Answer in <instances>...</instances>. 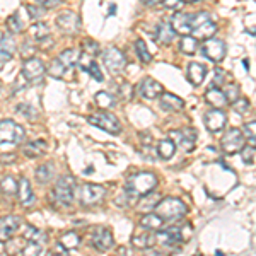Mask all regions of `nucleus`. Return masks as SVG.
Segmentation results:
<instances>
[{
  "label": "nucleus",
  "mask_w": 256,
  "mask_h": 256,
  "mask_svg": "<svg viewBox=\"0 0 256 256\" xmlns=\"http://www.w3.org/2000/svg\"><path fill=\"white\" fill-rule=\"evenodd\" d=\"M160 4H164V7H168V9H183V0H162Z\"/></svg>",
  "instance_id": "52"
},
{
  "label": "nucleus",
  "mask_w": 256,
  "mask_h": 256,
  "mask_svg": "<svg viewBox=\"0 0 256 256\" xmlns=\"http://www.w3.org/2000/svg\"><path fill=\"white\" fill-rule=\"evenodd\" d=\"M132 244H134V248H137V250H148V248H152L156 244V234L152 232V230L144 229L142 232L134 234Z\"/></svg>",
  "instance_id": "23"
},
{
  "label": "nucleus",
  "mask_w": 256,
  "mask_h": 256,
  "mask_svg": "<svg viewBox=\"0 0 256 256\" xmlns=\"http://www.w3.org/2000/svg\"><path fill=\"white\" fill-rule=\"evenodd\" d=\"M164 224H166V222H164L162 218L154 212V210L146 214V216L140 218V227H142V229H147V230H152V232L159 230Z\"/></svg>",
  "instance_id": "26"
},
{
  "label": "nucleus",
  "mask_w": 256,
  "mask_h": 256,
  "mask_svg": "<svg viewBox=\"0 0 256 256\" xmlns=\"http://www.w3.org/2000/svg\"><path fill=\"white\" fill-rule=\"evenodd\" d=\"M158 186V176L152 172H135L126 180L125 193L130 198L146 196L152 193Z\"/></svg>",
  "instance_id": "1"
},
{
  "label": "nucleus",
  "mask_w": 256,
  "mask_h": 256,
  "mask_svg": "<svg viewBox=\"0 0 256 256\" xmlns=\"http://www.w3.org/2000/svg\"><path fill=\"white\" fill-rule=\"evenodd\" d=\"M74 190H76V178L65 174L62 176L53 186V196L62 207H68L74 202Z\"/></svg>",
  "instance_id": "4"
},
{
  "label": "nucleus",
  "mask_w": 256,
  "mask_h": 256,
  "mask_svg": "<svg viewBox=\"0 0 256 256\" xmlns=\"http://www.w3.org/2000/svg\"><path fill=\"white\" fill-rule=\"evenodd\" d=\"M16 159H18V156H16V154L0 156V162H2V164H12V162H16Z\"/></svg>",
  "instance_id": "55"
},
{
  "label": "nucleus",
  "mask_w": 256,
  "mask_h": 256,
  "mask_svg": "<svg viewBox=\"0 0 256 256\" xmlns=\"http://www.w3.org/2000/svg\"><path fill=\"white\" fill-rule=\"evenodd\" d=\"M18 196H19V204L22 205V207H31V205H34V193H32V188H31V183L28 178H20L19 183H18Z\"/></svg>",
  "instance_id": "18"
},
{
  "label": "nucleus",
  "mask_w": 256,
  "mask_h": 256,
  "mask_svg": "<svg viewBox=\"0 0 256 256\" xmlns=\"http://www.w3.org/2000/svg\"><path fill=\"white\" fill-rule=\"evenodd\" d=\"M19 216H6L0 218V242H7L9 239L18 232L20 226Z\"/></svg>",
  "instance_id": "16"
},
{
  "label": "nucleus",
  "mask_w": 256,
  "mask_h": 256,
  "mask_svg": "<svg viewBox=\"0 0 256 256\" xmlns=\"http://www.w3.org/2000/svg\"><path fill=\"white\" fill-rule=\"evenodd\" d=\"M205 74H207V67L204 64H198V62H192L188 65V80L193 86H202L205 80Z\"/></svg>",
  "instance_id": "25"
},
{
  "label": "nucleus",
  "mask_w": 256,
  "mask_h": 256,
  "mask_svg": "<svg viewBox=\"0 0 256 256\" xmlns=\"http://www.w3.org/2000/svg\"><path fill=\"white\" fill-rule=\"evenodd\" d=\"M159 104L164 111H169V113H176V111H181L184 108V101L181 98L174 96L171 92H162L159 96Z\"/></svg>",
  "instance_id": "20"
},
{
  "label": "nucleus",
  "mask_w": 256,
  "mask_h": 256,
  "mask_svg": "<svg viewBox=\"0 0 256 256\" xmlns=\"http://www.w3.org/2000/svg\"><path fill=\"white\" fill-rule=\"evenodd\" d=\"M44 72H46V68H44V64L40 58L31 56V58L24 60L22 77L26 79V82H30V84H40L44 77Z\"/></svg>",
  "instance_id": "6"
},
{
  "label": "nucleus",
  "mask_w": 256,
  "mask_h": 256,
  "mask_svg": "<svg viewBox=\"0 0 256 256\" xmlns=\"http://www.w3.org/2000/svg\"><path fill=\"white\" fill-rule=\"evenodd\" d=\"M202 53H204V56H207L208 60L218 64V62H222L226 58L227 46L222 40L208 38V40H205L204 44H202Z\"/></svg>",
  "instance_id": "9"
},
{
  "label": "nucleus",
  "mask_w": 256,
  "mask_h": 256,
  "mask_svg": "<svg viewBox=\"0 0 256 256\" xmlns=\"http://www.w3.org/2000/svg\"><path fill=\"white\" fill-rule=\"evenodd\" d=\"M180 50L184 55H195L198 50V41L190 34H183V38L180 41Z\"/></svg>",
  "instance_id": "37"
},
{
  "label": "nucleus",
  "mask_w": 256,
  "mask_h": 256,
  "mask_svg": "<svg viewBox=\"0 0 256 256\" xmlns=\"http://www.w3.org/2000/svg\"><path fill=\"white\" fill-rule=\"evenodd\" d=\"M36 2H38L40 6L43 7V9H52V7L58 6L62 0H36Z\"/></svg>",
  "instance_id": "54"
},
{
  "label": "nucleus",
  "mask_w": 256,
  "mask_h": 256,
  "mask_svg": "<svg viewBox=\"0 0 256 256\" xmlns=\"http://www.w3.org/2000/svg\"><path fill=\"white\" fill-rule=\"evenodd\" d=\"M154 212L158 214L164 222H176L186 216L188 207L180 198H162L154 207Z\"/></svg>",
  "instance_id": "2"
},
{
  "label": "nucleus",
  "mask_w": 256,
  "mask_h": 256,
  "mask_svg": "<svg viewBox=\"0 0 256 256\" xmlns=\"http://www.w3.org/2000/svg\"><path fill=\"white\" fill-rule=\"evenodd\" d=\"M220 147L229 156L238 154L244 147V135H242V132L239 128H230L229 132H226L220 140Z\"/></svg>",
  "instance_id": "7"
},
{
  "label": "nucleus",
  "mask_w": 256,
  "mask_h": 256,
  "mask_svg": "<svg viewBox=\"0 0 256 256\" xmlns=\"http://www.w3.org/2000/svg\"><path fill=\"white\" fill-rule=\"evenodd\" d=\"M0 192H4L6 195H14L18 192V181L12 176H6L0 181Z\"/></svg>",
  "instance_id": "39"
},
{
  "label": "nucleus",
  "mask_w": 256,
  "mask_h": 256,
  "mask_svg": "<svg viewBox=\"0 0 256 256\" xmlns=\"http://www.w3.org/2000/svg\"><path fill=\"white\" fill-rule=\"evenodd\" d=\"M224 80H226V74L222 72L220 68H216V72H214V79H212V88H222Z\"/></svg>",
  "instance_id": "49"
},
{
  "label": "nucleus",
  "mask_w": 256,
  "mask_h": 256,
  "mask_svg": "<svg viewBox=\"0 0 256 256\" xmlns=\"http://www.w3.org/2000/svg\"><path fill=\"white\" fill-rule=\"evenodd\" d=\"M171 26L176 32L190 34V32H192V28H193V14H183V12H178L171 20Z\"/></svg>",
  "instance_id": "21"
},
{
  "label": "nucleus",
  "mask_w": 256,
  "mask_h": 256,
  "mask_svg": "<svg viewBox=\"0 0 256 256\" xmlns=\"http://www.w3.org/2000/svg\"><path fill=\"white\" fill-rule=\"evenodd\" d=\"M22 254H41L43 253V246L38 244V242H32V241H28V244L20 250Z\"/></svg>",
  "instance_id": "46"
},
{
  "label": "nucleus",
  "mask_w": 256,
  "mask_h": 256,
  "mask_svg": "<svg viewBox=\"0 0 256 256\" xmlns=\"http://www.w3.org/2000/svg\"><path fill=\"white\" fill-rule=\"evenodd\" d=\"M19 111V113H24L28 118H31V116H36L38 114V111H36L34 108H31V104H19L18 108H16Z\"/></svg>",
  "instance_id": "51"
},
{
  "label": "nucleus",
  "mask_w": 256,
  "mask_h": 256,
  "mask_svg": "<svg viewBox=\"0 0 256 256\" xmlns=\"http://www.w3.org/2000/svg\"><path fill=\"white\" fill-rule=\"evenodd\" d=\"M156 232H158L156 234V242H160L162 246H174V244H181V242L184 241L183 229H181L180 226L168 227V229L160 227Z\"/></svg>",
  "instance_id": "12"
},
{
  "label": "nucleus",
  "mask_w": 256,
  "mask_h": 256,
  "mask_svg": "<svg viewBox=\"0 0 256 256\" xmlns=\"http://www.w3.org/2000/svg\"><path fill=\"white\" fill-rule=\"evenodd\" d=\"M60 246L64 248L65 251L68 250H76V248L80 246V238L77 232H74V230H70V232H65L64 236L60 238Z\"/></svg>",
  "instance_id": "35"
},
{
  "label": "nucleus",
  "mask_w": 256,
  "mask_h": 256,
  "mask_svg": "<svg viewBox=\"0 0 256 256\" xmlns=\"http://www.w3.org/2000/svg\"><path fill=\"white\" fill-rule=\"evenodd\" d=\"M84 48H86V55H89V56H96L99 53V44L92 40H86Z\"/></svg>",
  "instance_id": "48"
},
{
  "label": "nucleus",
  "mask_w": 256,
  "mask_h": 256,
  "mask_svg": "<svg viewBox=\"0 0 256 256\" xmlns=\"http://www.w3.org/2000/svg\"><path fill=\"white\" fill-rule=\"evenodd\" d=\"M120 98L122 99H128L130 101L132 99V86L130 84H123L122 88H120Z\"/></svg>",
  "instance_id": "53"
},
{
  "label": "nucleus",
  "mask_w": 256,
  "mask_h": 256,
  "mask_svg": "<svg viewBox=\"0 0 256 256\" xmlns=\"http://www.w3.org/2000/svg\"><path fill=\"white\" fill-rule=\"evenodd\" d=\"M183 2H198V0H183Z\"/></svg>",
  "instance_id": "57"
},
{
  "label": "nucleus",
  "mask_w": 256,
  "mask_h": 256,
  "mask_svg": "<svg viewBox=\"0 0 256 256\" xmlns=\"http://www.w3.org/2000/svg\"><path fill=\"white\" fill-rule=\"evenodd\" d=\"M135 50H137V55H138L140 62H144V64H150V62H152V53L147 50L144 40L135 41Z\"/></svg>",
  "instance_id": "40"
},
{
  "label": "nucleus",
  "mask_w": 256,
  "mask_h": 256,
  "mask_svg": "<svg viewBox=\"0 0 256 256\" xmlns=\"http://www.w3.org/2000/svg\"><path fill=\"white\" fill-rule=\"evenodd\" d=\"M7 30H9L12 34H18V32H22L24 30V24H22V20H20L19 18V14L16 12V14H12L9 19H7Z\"/></svg>",
  "instance_id": "41"
},
{
  "label": "nucleus",
  "mask_w": 256,
  "mask_h": 256,
  "mask_svg": "<svg viewBox=\"0 0 256 256\" xmlns=\"http://www.w3.org/2000/svg\"><path fill=\"white\" fill-rule=\"evenodd\" d=\"M24 239L44 246L48 242V234L44 232V230L36 229V227H32V226H26V229H24Z\"/></svg>",
  "instance_id": "29"
},
{
  "label": "nucleus",
  "mask_w": 256,
  "mask_h": 256,
  "mask_svg": "<svg viewBox=\"0 0 256 256\" xmlns=\"http://www.w3.org/2000/svg\"><path fill=\"white\" fill-rule=\"evenodd\" d=\"M158 154L160 159H171L172 156L176 154V146L171 138H162L160 142L158 144Z\"/></svg>",
  "instance_id": "32"
},
{
  "label": "nucleus",
  "mask_w": 256,
  "mask_h": 256,
  "mask_svg": "<svg viewBox=\"0 0 256 256\" xmlns=\"http://www.w3.org/2000/svg\"><path fill=\"white\" fill-rule=\"evenodd\" d=\"M26 137L24 128L14 120H0V146L20 144Z\"/></svg>",
  "instance_id": "3"
},
{
  "label": "nucleus",
  "mask_w": 256,
  "mask_h": 256,
  "mask_svg": "<svg viewBox=\"0 0 256 256\" xmlns=\"http://www.w3.org/2000/svg\"><path fill=\"white\" fill-rule=\"evenodd\" d=\"M102 62H104L106 68H108L111 74H118L126 67L125 55L114 46H110L102 52Z\"/></svg>",
  "instance_id": "10"
},
{
  "label": "nucleus",
  "mask_w": 256,
  "mask_h": 256,
  "mask_svg": "<svg viewBox=\"0 0 256 256\" xmlns=\"http://www.w3.org/2000/svg\"><path fill=\"white\" fill-rule=\"evenodd\" d=\"M34 53H36V48L32 46L30 41H24L22 46H20V56L26 60V58H31V56H34Z\"/></svg>",
  "instance_id": "47"
},
{
  "label": "nucleus",
  "mask_w": 256,
  "mask_h": 256,
  "mask_svg": "<svg viewBox=\"0 0 256 256\" xmlns=\"http://www.w3.org/2000/svg\"><path fill=\"white\" fill-rule=\"evenodd\" d=\"M138 92H140V96L146 99H158L160 94L164 92V88L160 82L152 79V77H146V79L138 84Z\"/></svg>",
  "instance_id": "17"
},
{
  "label": "nucleus",
  "mask_w": 256,
  "mask_h": 256,
  "mask_svg": "<svg viewBox=\"0 0 256 256\" xmlns=\"http://www.w3.org/2000/svg\"><path fill=\"white\" fill-rule=\"evenodd\" d=\"M79 195H80L82 205H86V207H92V205L99 204V202L106 196V188L99 186V184L86 183V184H82V186H80Z\"/></svg>",
  "instance_id": "8"
},
{
  "label": "nucleus",
  "mask_w": 256,
  "mask_h": 256,
  "mask_svg": "<svg viewBox=\"0 0 256 256\" xmlns=\"http://www.w3.org/2000/svg\"><path fill=\"white\" fill-rule=\"evenodd\" d=\"M16 50V41L9 34H0V64H6L14 56Z\"/></svg>",
  "instance_id": "22"
},
{
  "label": "nucleus",
  "mask_w": 256,
  "mask_h": 256,
  "mask_svg": "<svg viewBox=\"0 0 256 256\" xmlns=\"http://www.w3.org/2000/svg\"><path fill=\"white\" fill-rule=\"evenodd\" d=\"M232 104H234V111H236V113H239V114H246L248 111H250V108H251L250 99H246V98L236 99V101H234Z\"/></svg>",
  "instance_id": "42"
},
{
  "label": "nucleus",
  "mask_w": 256,
  "mask_h": 256,
  "mask_svg": "<svg viewBox=\"0 0 256 256\" xmlns=\"http://www.w3.org/2000/svg\"><path fill=\"white\" fill-rule=\"evenodd\" d=\"M53 176H55V168H53L52 162H46L36 169V180H38V183H41V184L50 183Z\"/></svg>",
  "instance_id": "34"
},
{
  "label": "nucleus",
  "mask_w": 256,
  "mask_h": 256,
  "mask_svg": "<svg viewBox=\"0 0 256 256\" xmlns=\"http://www.w3.org/2000/svg\"><path fill=\"white\" fill-rule=\"evenodd\" d=\"M242 135H244V138H250L251 146H254V135H256V122L254 120H251L250 123H246L244 128H242Z\"/></svg>",
  "instance_id": "43"
},
{
  "label": "nucleus",
  "mask_w": 256,
  "mask_h": 256,
  "mask_svg": "<svg viewBox=\"0 0 256 256\" xmlns=\"http://www.w3.org/2000/svg\"><path fill=\"white\" fill-rule=\"evenodd\" d=\"M222 92H224L227 102H234L239 96V88L236 84H229V86H226V89L222 90Z\"/></svg>",
  "instance_id": "44"
},
{
  "label": "nucleus",
  "mask_w": 256,
  "mask_h": 256,
  "mask_svg": "<svg viewBox=\"0 0 256 256\" xmlns=\"http://www.w3.org/2000/svg\"><path fill=\"white\" fill-rule=\"evenodd\" d=\"M226 125H227V114L222 110L214 108L212 111L205 113V126L208 128V132L218 134L220 130H224Z\"/></svg>",
  "instance_id": "15"
},
{
  "label": "nucleus",
  "mask_w": 256,
  "mask_h": 256,
  "mask_svg": "<svg viewBox=\"0 0 256 256\" xmlns=\"http://www.w3.org/2000/svg\"><path fill=\"white\" fill-rule=\"evenodd\" d=\"M216 32H217V24L212 22L210 18H208V19H205L204 22L198 24L196 28H193L190 34H192L196 41H205V40L212 38Z\"/></svg>",
  "instance_id": "19"
},
{
  "label": "nucleus",
  "mask_w": 256,
  "mask_h": 256,
  "mask_svg": "<svg viewBox=\"0 0 256 256\" xmlns=\"http://www.w3.org/2000/svg\"><path fill=\"white\" fill-rule=\"evenodd\" d=\"M80 58V53L77 52V50H74V48H68V50H64V52L58 55V60L64 64V67L65 68H74L77 65V62H79Z\"/></svg>",
  "instance_id": "31"
},
{
  "label": "nucleus",
  "mask_w": 256,
  "mask_h": 256,
  "mask_svg": "<svg viewBox=\"0 0 256 256\" xmlns=\"http://www.w3.org/2000/svg\"><path fill=\"white\" fill-rule=\"evenodd\" d=\"M65 72H67V68L64 67V64H62L58 58L53 60L52 64H50V67L46 68V74L50 77H53V79H62Z\"/></svg>",
  "instance_id": "38"
},
{
  "label": "nucleus",
  "mask_w": 256,
  "mask_h": 256,
  "mask_svg": "<svg viewBox=\"0 0 256 256\" xmlns=\"http://www.w3.org/2000/svg\"><path fill=\"white\" fill-rule=\"evenodd\" d=\"M174 36H176V31L172 30L171 22L162 20V22L158 24V30H156V40H158V43L171 44L172 40H174Z\"/></svg>",
  "instance_id": "24"
},
{
  "label": "nucleus",
  "mask_w": 256,
  "mask_h": 256,
  "mask_svg": "<svg viewBox=\"0 0 256 256\" xmlns=\"http://www.w3.org/2000/svg\"><path fill=\"white\" fill-rule=\"evenodd\" d=\"M171 140L176 147H181L184 152H192L195 147L196 140V130L193 128H184V130H174L171 132Z\"/></svg>",
  "instance_id": "14"
},
{
  "label": "nucleus",
  "mask_w": 256,
  "mask_h": 256,
  "mask_svg": "<svg viewBox=\"0 0 256 256\" xmlns=\"http://www.w3.org/2000/svg\"><path fill=\"white\" fill-rule=\"evenodd\" d=\"M55 22H56V28H58L62 32H65V34H76V32L80 30L79 16L72 10H65V12H62V14H58Z\"/></svg>",
  "instance_id": "13"
},
{
  "label": "nucleus",
  "mask_w": 256,
  "mask_h": 256,
  "mask_svg": "<svg viewBox=\"0 0 256 256\" xmlns=\"http://www.w3.org/2000/svg\"><path fill=\"white\" fill-rule=\"evenodd\" d=\"M22 150L28 158H40L46 150V144H44V140H36V142H30L28 146H24Z\"/></svg>",
  "instance_id": "33"
},
{
  "label": "nucleus",
  "mask_w": 256,
  "mask_h": 256,
  "mask_svg": "<svg viewBox=\"0 0 256 256\" xmlns=\"http://www.w3.org/2000/svg\"><path fill=\"white\" fill-rule=\"evenodd\" d=\"M90 244H92L94 250L98 251H110L111 248L114 246V239H113V234H111L110 229L106 227H96L92 230V236H90Z\"/></svg>",
  "instance_id": "11"
},
{
  "label": "nucleus",
  "mask_w": 256,
  "mask_h": 256,
  "mask_svg": "<svg viewBox=\"0 0 256 256\" xmlns=\"http://www.w3.org/2000/svg\"><path fill=\"white\" fill-rule=\"evenodd\" d=\"M239 152H241L242 162H244V164H254V146L242 147Z\"/></svg>",
  "instance_id": "45"
},
{
  "label": "nucleus",
  "mask_w": 256,
  "mask_h": 256,
  "mask_svg": "<svg viewBox=\"0 0 256 256\" xmlns=\"http://www.w3.org/2000/svg\"><path fill=\"white\" fill-rule=\"evenodd\" d=\"M77 65L84 70V72H88L90 77H92L94 80H98V82H102L104 80V77H102V72H101V68H99V64H96L94 60H90V58H79V62H77Z\"/></svg>",
  "instance_id": "27"
},
{
  "label": "nucleus",
  "mask_w": 256,
  "mask_h": 256,
  "mask_svg": "<svg viewBox=\"0 0 256 256\" xmlns=\"http://www.w3.org/2000/svg\"><path fill=\"white\" fill-rule=\"evenodd\" d=\"M28 9V14H30L31 19H40L41 16L44 14V9H41V7H36V6H26Z\"/></svg>",
  "instance_id": "50"
},
{
  "label": "nucleus",
  "mask_w": 256,
  "mask_h": 256,
  "mask_svg": "<svg viewBox=\"0 0 256 256\" xmlns=\"http://www.w3.org/2000/svg\"><path fill=\"white\" fill-rule=\"evenodd\" d=\"M94 101H96V104L101 110H113L114 106H116L118 99H116V96H113L111 92H108V90H99L96 96H94Z\"/></svg>",
  "instance_id": "28"
},
{
  "label": "nucleus",
  "mask_w": 256,
  "mask_h": 256,
  "mask_svg": "<svg viewBox=\"0 0 256 256\" xmlns=\"http://www.w3.org/2000/svg\"><path fill=\"white\" fill-rule=\"evenodd\" d=\"M31 34L32 40H36L38 43L44 44V40H50V30L44 22H36L31 26Z\"/></svg>",
  "instance_id": "36"
},
{
  "label": "nucleus",
  "mask_w": 256,
  "mask_h": 256,
  "mask_svg": "<svg viewBox=\"0 0 256 256\" xmlns=\"http://www.w3.org/2000/svg\"><path fill=\"white\" fill-rule=\"evenodd\" d=\"M88 122L90 125L101 128V130L108 132L111 135H120L122 134V123L120 120L111 113H106V111H99L98 114H90L88 118Z\"/></svg>",
  "instance_id": "5"
},
{
  "label": "nucleus",
  "mask_w": 256,
  "mask_h": 256,
  "mask_svg": "<svg viewBox=\"0 0 256 256\" xmlns=\"http://www.w3.org/2000/svg\"><path fill=\"white\" fill-rule=\"evenodd\" d=\"M160 2H162V0H142V4H144V6H147V7H154V6H159Z\"/></svg>",
  "instance_id": "56"
},
{
  "label": "nucleus",
  "mask_w": 256,
  "mask_h": 256,
  "mask_svg": "<svg viewBox=\"0 0 256 256\" xmlns=\"http://www.w3.org/2000/svg\"><path fill=\"white\" fill-rule=\"evenodd\" d=\"M205 98H207L208 104H212L214 108H218L222 110L224 106L227 104V99L224 96V92H222L218 88H212L210 90H207V94H205Z\"/></svg>",
  "instance_id": "30"
}]
</instances>
